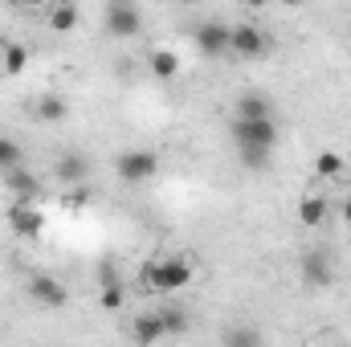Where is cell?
Here are the masks:
<instances>
[{
  "label": "cell",
  "instance_id": "1",
  "mask_svg": "<svg viewBox=\"0 0 351 347\" xmlns=\"http://www.w3.org/2000/svg\"><path fill=\"white\" fill-rule=\"evenodd\" d=\"M233 143H237V156L250 172H262L278 147V123L274 119H233L229 127Z\"/></svg>",
  "mask_w": 351,
  "mask_h": 347
},
{
  "label": "cell",
  "instance_id": "2",
  "mask_svg": "<svg viewBox=\"0 0 351 347\" xmlns=\"http://www.w3.org/2000/svg\"><path fill=\"white\" fill-rule=\"evenodd\" d=\"M139 278H143L152 290L172 294V290H180V286H188V282H192V261H184V258H156V261H147V265L139 270Z\"/></svg>",
  "mask_w": 351,
  "mask_h": 347
},
{
  "label": "cell",
  "instance_id": "3",
  "mask_svg": "<svg viewBox=\"0 0 351 347\" xmlns=\"http://www.w3.org/2000/svg\"><path fill=\"white\" fill-rule=\"evenodd\" d=\"M102 25H106V33L119 37V41H127V37H135V33L143 29V25H139V8H135V0H106Z\"/></svg>",
  "mask_w": 351,
  "mask_h": 347
},
{
  "label": "cell",
  "instance_id": "4",
  "mask_svg": "<svg viewBox=\"0 0 351 347\" xmlns=\"http://www.w3.org/2000/svg\"><path fill=\"white\" fill-rule=\"evenodd\" d=\"M114 172H119V180L123 184H147L152 176L160 172V156L156 152H123L119 156V164H114Z\"/></svg>",
  "mask_w": 351,
  "mask_h": 347
},
{
  "label": "cell",
  "instance_id": "5",
  "mask_svg": "<svg viewBox=\"0 0 351 347\" xmlns=\"http://www.w3.org/2000/svg\"><path fill=\"white\" fill-rule=\"evenodd\" d=\"M8 229H12L16 237H25V241H37V237L45 233V213L33 208L29 200H16V204L8 208Z\"/></svg>",
  "mask_w": 351,
  "mask_h": 347
},
{
  "label": "cell",
  "instance_id": "6",
  "mask_svg": "<svg viewBox=\"0 0 351 347\" xmlns=\"http://www.w3.org/2000/svg\"><path fill=\"white\" fill-rule=\"evenodd\" d=\"M192 41H196V49H200L204 58H225V53H229V25L204 21V25L192 33Z\"/></svg>",
  "mask_w": 351,
  "mask_h": 347
},
{
  "label": "cell",
  "instance_id": "7",
  "mask_svg": "<svg viewBox=\"0 0 351 347\" xmlns=\"http://www.w3.org/2000/svg\"><path fill=\"white\" fill-rule=\"evenodd\" d=\"M265 33L258 25H237V29H229V53H237V58H265Z\"/></svg>",
  "mask_w": 351,
  "mask_h": 347
},
{
  "label": "cell",
  "instance_id": "8",
  "mask_svg": "<svg viewBox=\"0 0 351 347\" xmlns=\"http://www.w3.org/2000/svg\"><path fill=\"white\" fill-rule=\"evenodd\" d=\"M29 298L33 302H41V307H49V311H58V307H66V286L53 278V274H33L29 278Z\"/></svg>",
  "mask_w": 351,
  "mask_h": 347
},
{
  "label": "cell",
  "instance_id": "9",
  "mask_svg": "<svg viewBox=\"0 0 351 347\" xmlns=\"http://www.w3.org/2000/svg\"><path fill=\"white\" fill-rule=\"evenodd\" d=\"M302 282L311 286V290H327L331 286V278H335V270H331V258L323 254V250H311L306 258H302Z\"/></svg>",
  "mask_w": 351,
  "mask_h": 347
},
{
  "label": "cell",
  "instance_id": "10",
  "mask_svg": "<svg viewBox=\"0 0 351 347\" xmlns=\"http://www.w3.org/2000/svg\"><path fill=\"white\" fill-rule=\"evenodd\" d=\"M78 21H82V12L74 0H53V8L45 12V25L53 33H70V29H78Z\"/></svg>",
  "mask_w": 351,
  "mask_h": 347
},
{
  "label": "cell",
  "instance_id": "11",
  "mask_svg": "<svg viewBox=\"0 0 351 347\" xmlns=\"http://www.w3.org/2000/svg\"><path fill=\"white\" fill-rule=\"evenodd\" d=\"M168 335V327H164V315L156 311V315H139L135 323H131V339L135 344H156V339H164Z\"/></svg>",
  "mask_w": 351,
  "mask_h": 347
},
{
  "label": "cell",
  "instance_id": "12",
  "mask_svg": "<svg viewBox=\"0 0 351 347\" xmlns=\"http://www.w3.org/2000/svg\"><path fill=\"white\" fill-rule=\"evenodd\" d=\"M147 66H152V78L172 82L176 74H180V53H172V49H152L147 53Z\"/></svg>",
  "mask_w": 351,
  "mask_h": 347
},
{
  "label": "cell",
  "instance_id": "13",
  "mask_svg": "<svg viewBox=\"0 0 351 347\" xmlns=\"http://www.w3.org/2000/svg\"><path fill=\"white\" fill-rule=\"evenodd\" d=\"M4 184H8V192H12V196H21V200L37 196V188H41V184H37V176H33V172H25L21 164L4 172Z\"/></svg>",
  "mask_w": 351,
  "mask_h": 347
},
{
  "label": "cell",
  "instance_id": "14",
  "mask_svg": "<svg viewBox=\"0 0 351 347\" xmlns=\"http://www.w3.org/2000/svg\"><path fill=\"white\" fill-rule=\"evenodd\" d=\"M86 176H90V164L78 156V152H70V156L58 160V180H62V184H82Z\"/></svg>",
  "mask_w": 351,
  "mask_h": 347
},
{
  "label": "cell",
  "instance_id": "15",
  "mask_svg": "<svg viewBox=\"0 0 351 347\" xmlns=\"http://www.w3.org/2000/svg\"><path fill=\"white\" fill-rule=\"evenodd\" d=\"M25 66H29V49L25 45H0V74L16 78V74H25Z\"/></svg>",
  "mask_w": 351,
  "mask_h": 347
},
{
  "label": "cell",
  "instance_id": "16",
  "mask_svg": "<svg viewBox=\"0 0 351 347\" xmlns=\"http://www.w3.org/2000/svg\"><path fill=\"white\" fill-rule=\"evenodd\" d=\"M327 213H331V204H327L323 196H302V200H298V221H302V225H311V229H315V225H323V221H327Z\"/></svg>",
  "mask_w": 351,
  "mask_h": 347
},
{
  "label": "cell",
  "instance_id": "17",
  "mask_svg": "<svg viewBox=\"0 0 351 347\" xmlns=\"http://www.w3.org/2000/svg\"><path fill=\"white\" fill-rule=\"evenodd\" d=\"M237 119H274V106L265 94H241L237 98Z\"/></svg>",
  "mask_w": 351,
  "mask_h": 347
},
{
  "label": "cell",
  "instance_id": "18",
  "mask_svg": "<svg viewBox=\"0 0 351 347\" xmlns=\"http://www.w3.org/2000/svg\"><path fill=\"white\" fill-rule=\"evenodd\" d=\"M343 172H348V160H343L339 152H331V147H327V152H319V156H315V176H319V180H339Z\"/></svg>",
  "mask_w": 351,
  "mask_h": 347
},
{
  "label": "cell",
  "instance_id": "19",
  "mask_svg": "<svg viewBox=\"0 0 351 347\" xmlns=\"http://www.w3.org/2000/svg\"><path fill=\"white\" fill-rule=\"evenodd\" d=\"M33 110H37V119H41V123H62V119L70 115V106H66V98H58V94H41Z\"/></svg>",
  "mask_w": 351,
  "mask_h": 347
},
{
  "label": "cell",
  "instance_id": "20",
  "mask_svg": "<svg viewBox=\"0 0 351 347\" xmlns=\"http://www.w3.org/2000/svg\"><path fill=\"white\" fill-rule=\"evenodd\" d=\"M98 302H102V311H119V307H123V286L114 282V274L106 278V286H102V294H98Z\"/></svg>",
  "mask_w": 351,
  "mask_h": 347
},
{
  "label": "cell",
  "instance_id": "21",
  "mask_svg": "<svg viewBox=\"0 0 351 347\" xmlns=\"http://www.w3.org/2000/svg\"><path fill=\"white\" fill-rule=\"evenodd\" d=\"M21 164V147L8 139V135H0V172H8V168H16Z\"/></svg>",
  "mask_w": 351,
  "mask_h": 347
},
{
  "label": "cell",
  "instance_id": "22",
  "mask_svg": "<svg viewBox=\"0 0 351 347\" xmlns=\"http://www.w3.org/2000/svg\"><path fill=\"white\" fill-rule=\"evenodd\" d=\"M160 315H164V327H168V335H184V331H188V319H184V311H172V307H168V311H160Z\"/></svg>",
  "mask_w": 351,
  "mask_h": 347
},
{
  "label": "cell",
  "instance_id": "23",
  "mask_svg": "<svg viewBox=\"0 0 351 347\" xmlns=\"http://www.w3.org/2000/svg\"><path fill=\"white\" fill-rule=\"evenodd\" d=\"M86 188H78V184H70V192H66V196H62V204H66V208H70V213H74V208H86Z\"/></svg>",
  "mask_w": 351,
  "mask_h": 347
},
{
  "label": "cell",
  "instance_id": "24",
  "mask_svg": "<svg viewBox=\"0 0 351 347\" xmlns=\"http://www.w3.org/2000/svg\"><path fill=\"white\" fill-rule=\"evenodd\" d=\"M229 344H258L254 331H229Z\"/></svg>",
  "mask_w": 351,
  "mask_h": 347
},
{
  "label": "cell",
  "instance_id": "25",
  "mask_svg": "<svg viewBox=\"0 0 351 347\" xmlns=\"http://www.w3.org/2000/svg\"><path fill=\"white\" fill-rule=\"evenodd\" d=\"M339 217H343V225H348V229H351V196H348V200H343V204H339Z\"/></svg>",
  "mask_w": 351,
  "mask_h": 347
},
{
  "label": "cell",
  "instance_id": "26",
  "mask_svg": "<svg viewBox=\"0 0 351 347\" xmlns=\"http://www.w3.org/2000/svg\"><path fill=\"white\" fill-rule=\"evenodd\" d=\"M21 8H37V4H53V0H16Z\"/></svg>",
  "mask_w": 351,
  "mask_h": 347
},
{
  "label": "cell",
  "instance_id": "27",
  "mask_svg": "<svg viewBox=\"0 0 351 347\" xmlns=\"http://www.w3.org/2000/svg\"><path fill=\"white\" fill-rule=\"evenodd\" d=\"M241 4H250V8H262V4H269V0H241Z\"/></svg>",
  "mask_w": 351,
  "mask_h": 347
},
{
  "label": "cell",
  "instance_id": "28",
  "mask_svg": "<svg viewBox=\"0 0 351 347\" xmlns=\"http://www.w3.org/2000/svg\"><path fill=\"white\" fill-rule=\"evenodd\" d=\"M278 4H286V8H298V4H302V0H278Z\"/></svg>",
  "mask_w": 351,
  "mask_h": 347
},
{
  "label": "cell",
  "instance_id": "29",
  "mask_svg": "<svg viewBox=\"0 0 351 347\" xmlns=\"http://www.w3.org/2000/svg\"><path fill=\"white\" fill-rule=\"evenodd\" d=\"M180 4H196V0H180Z\"/></svg>",
  "mask_w": 351,
  "mask_h": 347
}]
</instances>
